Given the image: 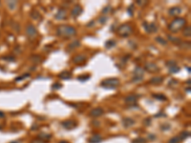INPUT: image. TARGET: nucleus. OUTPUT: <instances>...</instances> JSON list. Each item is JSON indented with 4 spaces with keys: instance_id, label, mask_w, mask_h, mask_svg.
<instances>
[{
    "instance_id": "obj_41",
    "label": "nucleus",
    "mask_w": 191,
    "mask_h": 143,
    "mask_svg": "<svg viewBox=\"0 0 191 143\" xmlns=\"http://www.w3.org/2000/svg\"><path fill=\"white\" fill-rule=\"evenodd\" d=\"M106 21H107V17L106 16H101L100 18H99V23L100 24H104Z\"/></svg>"
},
{
    "instance_id": "obj_23",
    "label": "nucleus",
    "mask_w": 191,
    "mask_h": 143,
    "mask_svg": "<svg viewBox=\"0 0 191 143\" xmlns=\"http://www.w3.org/2000/svg\"><path fill=\"white\" fill-rule=\"evenodd\" d=\"M189 136H190V133L188 132V131H184V132H182L180 134L179 137L181 138V140H184L186 139V138H188Z\"/></svg>"
},
{
    "instance_id": "obj_30",
    "label": "nucleus",
    "mask_w": 191,
    "mask_h": 143,
    "mask_svg": "<svg viewBox=\"0 0 191 143\" xmlns=\"http://www.w3.org/2000/svg\"><path fill=\"white\" fill-rule=\"evenodd\" d=\"M155 39H156V41L159 42V43L161 44V45H166V44H167V41L164 40V39H163L162 37H161V36H158V37H156Z\"/></svg>"
},
{
    "instance_id": "obj_20",
    "label": "nucleus",
    "mask_w": 191,
    "mask_h": 143,
    "mask_svg": "<svg viewBox=\"0 0 191 143\" xmlns=\"http://www.w3.org/2000/svg\"><path fill=\"white\" fill-rule=\"evenodd\" d=\"M143 73H144V70L138 66V67H136L135 71H134V75L135 76H143Z\"/></svg>"
},
{
    "instance_id": "obj_24",
    "label": "nucleus",
    "mask_w": 191,
    "mask_h": 143,
    "mask_svg": "<svg viewBox=\"0 0 191 143\" xmlns=\"http://www.w3.org/2000/svg\"><path fill=\"white\" fill-rule=\"evenodd\" d=\"M190 31H191L190 26H186V27H184V32H183V34H184V36H185V37H190V35H191Z\"/></svg>"
},
{
    "instance_id": "obj_32",
    "label": "nucleus",
    "mask_w": 191,
    "mask_h": 143,
    "mask_svg": "<svg viewBox=\"0 0 191 143\" xmlns=\"http://www.w3.org/2000/svg\"><path fill=\"white\" fill-rule=\"evenodd\" d=\"M31 59H32V60H34V62L39 63V62H40V60H41V57L39 56V55H32V56H31Z\"/></svg>"
},
{
    "instance_id": "obj_26",
    "label": "nucleus",
    "mask_w": 191,
    "mask_h": 143,
    "mask_svg": "<svg viewBox=\"0 0 191 143\" xmlns=\"http://www.w3.org/2000/svg\"><path fill=\"white\" fill-rule=\"evenodd\" d=\"M79 46H80V42L78 41V40H74V41L69 45V48H70V49H75V48H78Z\"/></svg>"
},
{
    "instance_id": "obj_12",
    "label": "nucleus",
    "mask_w": 191,
    "mask_h": 143,
    "mask_svg": "<svg viewBox=\"0 0 191 143\" xmlns=\"http://www.w3.org/2000/svg\"><path fill=\"white\" fill-rule=\"evenodd\" d=\"M125 102L128 105H134V104H137V96L134 95V94H130L125 97Z\"/></svg>"
},
{
    "instance_id": "obj_15",
    "label": "nucleus",
    "mask_w": 191,
    "mask_h": 143,
    "mask_svg": "<svg viewBox=\"0 0 191 143\" xmlns=\"http://www.w3.org/2000/svg\"><path fill=\"white\" fill-rule=\"evenodd\" d=\"M169 15H172V16H178L179 15H181L182 12V10H181L180 7H173L169 10Z\"/></svg>"
},
{
    "instance_id": "obj_46",
    "label": "nucleus",
    "mask_w": 191,
    "mask_h": 143,
    "mask_svg": "<svg viewBox=\"0 0 191 143\" xmlns=\"http://www.w3.org/2000/svg\"><path fill=\"white\" fill-rule=\"evenodd\" d=\"M148 137H150V139H151V140L155 139V136H154V135H149V136H148Z\"/></svg>"
},
{
    "instance_id": "obj_49",
    "label": "nucleus",
    "mask_w": 191,
    "mask_h": 143,
    "mask_svg": "<svg viewBox=\"0 0 191 143\" xmlns=\"http://www.w3.org/2000/svg\"><path fill=\"white\" fill-rule=\"evenodd\" d=\"M58 143H70V142H68V141H65V140H61V141H59Z\"/></svg>"
},
{
    "instance_id": "obj_42",
    "label": "nucleus",
    "mask_w": 191,
    "mask_h": 143,
    "mask_svg": "<svg viewBox=\"0 0 191 143\" xmlns=\"http://www.w3.org/2000/svg\"><path fill=\"white\" fill-rule=\"evenodd\" d=\"M110 9H111V7H109V6H107V7H105V8H104V10L102 11V12H103V13H107V12H108V11H110Z\"/></svg>"
},
{
    "instance_id": "obj_34",
    "label": "nucleus",
    "mask_w": 191,
    "mask_h": 143,
    "mask_svg": "<svg viewBox=\"0 0 191 143\" xmlns=\"http://www.w3.org/2000/svg\"><path fill=\"white\" fill-rule=\"evenodd\" d=\"M29 76H30V74H25L22 76H18L17 78H15V81H20V80H23V79H25L26 77H29Z\"/></svg>"
},
{
    "instance_id": "obj_21",
    "label": "nucleus",
    "mask_w": 191,
    "mask_h": 143,
    "mask_svg": "<svg viewBox=\"0 0 191 143\" xmlns=\"http://www.w3.org/2000/svg\"><path fill=\"white\" fill-rule=\"evenodd\" d=\"M30 15H31V17L33 19H34V20H37V19L40 18V13H39L36 10H33V11H31Z\"/></svg>"
},
{
    "instance_id": "obj_9",
    "label": "nucleus",
    "mask_w": 191,
    "mask_h": 143,
    "mask_svg": "<svg viewBox=\"0 0 191 143\" xmlns=\"http://www.w3.org/2000/svg\"><path fill=\"white\" fill-rule=\"evenodd\" d=\"M103 113H104V111L101 109L100 107H97V108H95V109L92 110L89 115H90V117H101Z\"/></svg>"
},
{
    "instance_id": "obj_27",
    "label": "nucleus",
    "mask_w": 191,
    "mask_h": 143,
    "mask_svg": "<svg viewBox=\"0 0 191 143\" xmlns=\"http://www.w3.org/2000/svg\"><path fill=\"white\" fill-rule=\"evenodd\" d=\"M168 39L170 40V41H172L173 43H175V44H181V39L178 37H174V36H171V35H168Z\"/></svg>"
},
{
    "instance_id": "obj_48",
    "label": "nucleus",
    "mask_w": 191,
    "mask_h": 143,
    "mask_svg": "<svg viewBox=\"0 0 191 143\" xmlns=\"http://www.w3.org/2000/svg\"><path fill=\"white\" fill-rule=\"evenodd\" d=\"M185 92L186 93H190V87H188L187 89H185Z\"/></svg>"
},
{
    "instance_id": "obj_33",
    "label": "nucleus",
    "mask_w": 191,
    "mask_h": 143,
    "mask_svg": "<svg viewBox=\"0 0 191 143\" xmlns=\"http://www.w3.org/2000/svg\"><path fill=\"white\" fill-rule=\"evenodd\" d=\"M132 143H146V140L144 138H143V137H138L135 140H133Z\"/></svg>"
},
{
    "instance_id": "obj_2",
    "label": "nucleus",
    "mask_w": 191,
    "mask_h": 143,
    "mask_svg": "<svg viewBox=\"0 0 191 143\" xmlns=\"http://www.w3.org/2000/svg\"><path fill=\"white\" fill-rule=\"evenodd\" d=\"M185 24H186V20L184 17H177L173 21H171V23L168 25V29L171 33L176 34L179 31L184 29L185 27Z\"/></svg>"
},
{
    "instance_id": "obj_17",
    "label": "nucleus",
    "mask_w": 191,
    "mask_h": 143,
    "mask_svg": "<svg viewBox=\"0 0 191 143\" xmlns=\"http://www.w3.org/2000/svg\"><path fill=\"white\" fill-rule=\"evenodd\" d=\"M102 141V136L99 135H95L89 138V143H99Z\"/></svg>"
},
{
    "instance_id": "obj_7",
    "label": "nucleus",
    "mask_w": 191,
    "mask_h": 143,
    "mask_svg": "<svg viewBox=\"0 0 191 143\" xmlns=\"http://www.w3.org/2000/svg\"><path fill=\"white\" fill-rule=\"evenodd\" d=\"M62 127L66 130H73L77 127V123H75L74 120H71V119H68V120H65V121H62Z\"/></svg>"
},
{
    "instance_id": "obj_10",
    "label": "nucleus",
    "mask_w": 191,
    "mask_h": 143,
    "mask_svg": "<svg viewBox=\"0 0 191 143\" xmlns=\"http://www.w3.org/2000/svg\"><path fill=\"white\" fill-rule=\"evenodd\" d=\"M66 16H67V11L64 9H59L56 13V19L57 20H63L66 18Z\"/></svg>"
},
{
    "instance_id": "obj_1",
    "label": "nucleus",
    "mask_w": 191,
    "mask_h": 143,
    "mask_svg": "<svg viewBox=\"0 0 191 143\" xmlns=\"http://www.w3.org/2000/svg\"><path fill=\"white\" fill-rule=\"evenodd\" d=\"M56 34L62 37H71L77 34V30L74 27L68 25H60L56 29Z\"/></svg>"
},
{
    "instance_id": "obj_35",
    "label": "nucleus",
    "mask_w": 191,
    "mask_h": 143,
    "mask_svg": "<svg viewBox=\"0 0 191 143\" xmlns=\"http://www.w3.org/2000/svg\"><path fill=\"white\" fill-rule=\"evenodd\" d=\"M61 87H62V86H61V84H60V83H55V84L52 86V89H53V90H58V89H60Z\"/></svg>"
},
{
    "instance_id": "obj_44",
    "label": "nucleus",
    "mask_w": 191,
    "mask_h": 143,
    "mask_svg": "<svg viewBox=\"0 0 191 143\" xmlns=\"http://www.w3.org/2000/svg\"><path fill=\"white\" fill-rule=\"evenodd\" d=\"M156 117H165V115L164 113H158V115H156L155 116Z\"/></svg>"
},
{
    "instance_id": "obj_16",
    "label": "nucleus",
    "mask_w": 191,
    "mask_h": 143,
    "mask_svg": "<svg viewBox=\"0 0 191 143\" xmlns=\"http://www.w3.org/2000/svg\"><path fill=\"white\" fill-rule=\"evenodd\" d=\"M162 81H163V78L161 76H155V77H152V78L150 79L149 83L150 84H154V85H159Z\"/></svg>"
},
{
    "instance_id": "obj_3",
    "label": "nucleus",
    "mask_w": 191,
    "mask_h": 143,
    "mask_svg": "<svg viewBox=\"0 0 191 143\" xmlns=\"http://www.w3.org/2000/svg\"><path fill=\"white\" fill-rule=\"evenodd\" d=\"M100 85L102 88L107 89V90H114L117 87L120 85V80L116 77H112V78H106L104 80H102L100 83Z\"/></svg>"
},
{
    "instance_id": "obj_40",
    "label": "nucleus",
    "mask_w": 191,
    "mask_h": 143,
    "mask_svg": "<svg viewBox=\"0 0 191 143\" xmlns=\"http://www.w3.org/2000/svg\"><path fill=\"white\" fill-rule=\"evenodd\" d=\"M143 76H135L134 75V77H133V81L134 82H138V81H141V80H143Z\"/></svg>"
},
{
    "instance_id": "obj_43",
    "label": "nucleus",
    "mask_w": 191,
    "mask_h": 143,
    "mask_svg": "<svg viewBox=\"0 0 191 143\" xmlns=\"http://www.w3.org/2000/svg\"><path fill=\"white\" fill-rule=\"evenodd\" d=\"M144 122H145V125H150V122H151V119H150V118H146L145 120H144Z\"/></svg>"
},
{
    "instance_id": "obj_47",
    "label": "nucleus",
    "mask_w": 191,
    "mask_h": 143,
    "mask_svg": "<svg viewBox=\"0 0 191 143\" xmlns=\"http://www.w3.org/2000/svg\"><path fill=\"white\" fill-rule=\"evenodd\" d=\"M5 117V113H3V112H0V118H2V117Z\"/></svg>"
},
{
    "instance_id": "obj_29",
    "label": "nucleus",
    "mask_w": 191,
    "mask_h": 143,
    "mask_svg": "<svg viewBox=\"0 0 191 143\" xmlns=\"http://www.w3.org/2000/svg\"><path fill=\"white\" fill-rule=\"evenodd\" d=\"M179 71H180V67H178L177 65L169 68V73H171V74H176V73H178Z\"/></svg>"
},
{
    "instance_id": "obj_28",
    "label": "nucleus",
    "mask_w": 191,
    "mask_h": 143,
    "mask_svg": "<svg viewBox=\"0 0 191 143\" xmlns=\"http://www.w3.org/2000/svg\"><path fill=\"white\" fill-rule=\"evenodd\" d=\"M51 136H52L51 135H46V134H40V135L38 136V138H40L41 140H43V141H44L45 139H46V140L50 139V138H51Z\"/></svg>"
},
{
    "instance_id": "obj_19",
    "label": "nucleus",
    "mask_w": 191,
    "mask_h": 143,
    "mask_svg": "<svg viewBox=\"0 0 191 143\" xmlns=\"http://www.w3.org/2000/svg\"><path fill=\"white\" fill-rule=\"evenodd\" d=\"M116 44L117 42L114 39H110V40H107V41L105 42V47H106V49H111L113 47H115Z\"/></svg>"
},
{
    "instance_id": "obj_8",
    "label": "nucleus",
    "mask_w": 191,
    "mask_h": 143,
    "mask_svg": "<svg viewBox=\"0 0 191 143\" xmlns=\"http://www.w3.org/2000/svg\"><path fill=\"white\" fill-rule=\"evenodd\" d=\"M144 70H146L149 73H157V72H159L160 68L157 66V64H155L153 62H148L144 66Z\"/></svg>"
},
{
    "instance_id": "obj_38",
    "label": "nucleus",
    "mask_w": 191,
    "mask_h": 143,
    "mask_svg": "<svg viewBox=\"0 0 191 143\" xmlns=\"http://www.w3.org/2000/svg\"><path fill=\"white\" fill-rule=\"evenodd\" d=\"M31 143H46L45 141H43V140H41L40 138H35V139H33L32 141H31Z\"/></svg>"
},
{
    "instance_id": "obj_25",
    "label": "nucleus",
    "mask_w": 191,
    "mask_h": 143,
    "mask_svg": "<svg viewBox=\"0 0 191 143\" xmlns=\"http://www.w3.org/2000/svg\"><path fill=\"white\" fill-rule=\"evenodd\" d=\"M89 78H90V75H79V77H78V79H79V81H81V82H85L87 80H89Z\"/></svg>"
},
{
    "instance_id": "obj_5",
    "label": "nucleus",
    "mask_w": 191,
    "mask_h": 143,
    "mask_svg": "<svg viewBox=\"0 0 191 143\" xmlns=\"http://www.w3.org/2000/svg\"><path fill=\"white\" fill-rule=\"evenodd\" d=\"M26 34L30 38H34L37 35V31L35 29V27L33 26L32 24H29L26 28Z\"/></svg>"
},
{
    "instance_id": "obj_6",
    "label": "nucleus",
    "mask_w": 191,
    "mask_h": 143,
    "mask_svg": "<svg viewBox=\"0 0 191 143\" xmlns=\"http://www.w3.org/2000/svg\"><path fill=\"white\" fill-rule=\"evenodd\" d=\"M143 27L147 33H150V34H153V33H156L158 31V27L155 23H143Z\"/></svg>"
},
{
    "instance_id": "obj_18",
    "label": "nucleus",
    "mask_w": 191,
    "mask_h": 143,
    "mask_svg": "<svg viewBox=\"0 0 191 143\" xmlns=\"http://www.w3.org/2000/svg\"><path fill=\"white\" fill-rule=\"evenodd\" d=\"M58 77L60 79H66L67 80V79H70L72 77V74L68 71H63L58 75Z\"/></svg>"
},
{
    "instance_id": "obj_36",
    "label": "nucleus",
    "mask_w": 191,
    "mask_h": 143,
    "mask_svg": "<svg viewBox=\"0 0 191 143\" xmlns=\"http://www.w3.org/2000/svg\"><path fill=\"white\" fill-rule=\"evenodd\" d=\"M133 7H134V6H133V5H131V6H129V8L127 9V12L131 15V16L134 15V9H133Z\"/></svg>"
},
{
    "instance_id": "obj_51",
    "label": "nucleus",
    "mask_w": 191,
    "mask_h": 143,
    "mask_svg": "<svg viewBox=\"0 0 191 143\" xmlns=\"http://www.w3.org/2000/svg\"><path fill=\"white\" fill-rule=\"evenodd\" d=\"M186 70L188 71V73H190V68L189 67H186Z\"/></svg>"
},
{
    "instance_id": "obj_13",
    "label": "nucleus",
    "mask_w": 191,
    "mask_h": 143,
    "mask_svg": "<svg viewBox=\"0 0 191 143\" xmlns=\"http://www.w3.org/2000/svg\"><path fill=\"white\" fill-rule=\"evenodd\" d=\"M85 60H86V56L84 54H78V55H75L73 58V62L75 64H80V63L84 62Z\"/></svg>"
},
{
    "instance_id": "obj_31",
    "label": "nucleus",
    "mask_w": 191,
    "mask_h": 143,
    "mask_svg": "<svg viewBox=\"0 0 191 143\" xmlns=\"http://www.w3.org/2000/svg\"><path fill=\"white\" fill-rule=\"evenodd\" d=\"M180 142H181V138L179 137V136H174L172 138H170L168 141V143H180Z\"/></svg>"
},
{
    "instance_id": "obj_22",
    "label": "nucleus",
    "mask_w": 191,
    "mask_h": 143,
    "mask_svg": "<svg viewBox=\"0 0 191 143\" xmlns=\"http://www.w3.org/2000/svg\"><path fill=\"white\" fill-rule=\"evenodd\" d=\"M153 95L154 98H156L157 100H160V101H165L166 100V96H165L164 94H152Z\"/></svg>"
},
{
    "instance_id": "obj_11",
    "label": "nucleus",
    "mask_w": 191,
    "mask_h": 143,
    "mask_svg": "<svg viewBox=\"0 0 191 143\" xmlns=\"http://www.w3.org/2000/svg\"><path fill=\"white\" fill-rule=\"evenodd\" d=\"M81 12H82V8H81V6H80V5H75V7L73 8V10H72L71 15H72V16H74V17H78Z\"/></svg>"
},
{
    "instance_id": "obj_37",
    "label": "nucleus",
    "mask_w": 191,
    "mask_h": 143,
    "mask_svg": "<svg viewBox=\"0 0 191 143\" xmlns=\"http://www.w3.org/2000/svg\"><path fill=\"white\" fill-rule=\"evenodd\" d=\"M176 65H177V63L175 61H167V62H166V66H167L168 68L173 67V66H176Z\"/></svg>"
},
{
    "instance_id": "obj_4",
    "label": "nucleus",
    "mask_w": 191,
    "mask_h": 143,
    "mask_svg": "<svg viewBox=\"0 0 191 143\" xmlns=\"http://www.w3.org/2000/svg\"><path fill=\"white\" fill-rule=\"evenodd\" d=\"M133 33V28L129 24H122L117 29V34L121 37H127Z\"/></svg>"
},
{
    "instance_id": "obj_14",
    "label": "nucleus",
    "mask_w": 191,
    "mask_h": 143,
    "mask_svg": "<svg viewBox=\"0 0 191 143\" xmlns=\"http://www.w3.org/2000/svg\"><path fill=\"white\" fill-rule=\"evenodd\" d=\"M122 124H123L124 127L129 128V127H131V126L135 124V120L130 118V117H125V118L122 119Z\"/></svg>"
},
{
    "instance_id": "obj_39",
    "label": "nucleus",
    "mask_w": 191,
    "mask_h": 143,
    "mask_svg": "<svg viewBox=\"0 0 191 143\" xmlns=\"http://www.w3.org/2000/svg\"><path fill=\"white\" fill-rule=\"evenodd\" d=\"M161 129L162 130V131H166V130H168V129H170V125H169V124L161 125Z\"/></svg>"
},
{
    "instance_id": "obj_45",
    "label": "nucleus",
    "mask_w": 191,
    "mask_h": 143,
    "mask_svg": "<svg viewBox=\"0 0 191 143\" xmlns=\"http://www.w3.org/2000/svg\"><path fill=\"white\" fill-rule=\"evenodd\" d=\"M94 23H95V21H91V22L87 25V27H89V28H90V27H92L93 25H94Z\"/></svg>"
},
{
    "instance_id": "obj_50",
    "label": "nucleus",
    "mask_w": 191,
    "mask_h": 143,
    "mask_svg": "<svg viewBox=\"0 0 191 143\" xmlns=\"http://www.w3.org/2000/svg\"><path fill=\"white\" fill-rule=\"evenodd\" d=\"M11 143H21V141H12Z\"/></svg>"
}]
</instances>
